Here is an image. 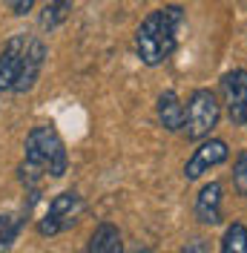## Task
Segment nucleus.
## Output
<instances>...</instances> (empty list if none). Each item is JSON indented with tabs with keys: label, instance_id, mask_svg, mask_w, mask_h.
I'll return each instance as SVG.
<instances>
[{
	"label": "nucleus",
	"instance_id": "obj_1",
	"mask_svg": "<svg viewBox=\"0 0 247 253\" xmlns=\"http://www.w3.org/2000/svg\"><path fill=\"white\" fill-rule=\"evenodd\" d=\"M23 164H20V181L29 190H38L41 181L46 178H61L66 175L69 167V156L63 138L58 135V129L49 124L35 126L26 135V147H23Z\"/></svg>",
	"mask_w": 247,
	"mask_h": 253
},
{
	"label": "nucleus",
	"instance_id": "obj_2",
	"mask_svg": "<svg viewBox=\"0 0 247 253\" xmlns=\"http://www.w3.org/2000/svg\"><path fill=\"white\" fill-rule=\"evenodd\" d=\"M184 23L181 6H164L144 17L135 29V55L147 66H161L178 46V29Z\"/></svg>",
	"mask_w": 247,
	"mask_h": 253
},
{
	"label": "nucleus",
	"instance_id": "obj_3",
	"mask_svg": "<svg viewBox=\"0 0 247 253\" xmlns=\"http://www.w3.org/2000/svg\"><path fill=\"white\" fill-rule=\"evenodd\" d=\"M221 118V104L213 89H196L184 107V132L190 141H204Z\"/></svg>",
	"mask_w": 247,
	"mask_h": 253
},
{
	"label": "nucleus",
	"instance_id": "obj_4",
	"mask_svg": "<svg viewBox=\"0 0 247 253\" xmlns=\"http://www.w3.org/2000/svg\"><path fill=\"white\" fill-rule=\"evenodd\" d=\"M83 199L78 196L75 190H66V193H58L52 202H49V210L46 216L38 221V233L41 236H58V233H66V230H72L81 216H83Z\"/></svg>",
	"mask_w": 247,
	"mask_h": 253
},
{
	"label": "nucleus",
	"instance_id": "obj_5",
	"mask_svg": "<svg viewBox=\"0 0 247 253\" xmlns=\"http://www.w3.org/2000/svg\"><path fill=\"white\" fill-rule=\"evenodd\" d=\"M221 98L224 110L236 126L247 124V69H233L221 78Z\"/></svg>",
	"mask_w": 247,
	"mask_h": 253
},
{
	"label": "nucleus",
	"instance_id": "obj_6",
	"mask_svg": "<svg viewBox=\"0 0 247 253\" xmlns=\"http://www.w3.org/2000/svg\"><path fill=\"white\" fill-rule=\"evenodd\" d=\"M227 156H230L227 141H221V138H207V141H201L199 150H193V156L187 158L184 178L187 181H196V178H201L204 173H210L213 167L224 164Z\"/></svg>",
	"mask_w": 247,
	"mask_h": 253
},
{
	"label": "nucleus",
	"instance_id": "obj_7",
	"mask_svg": "<svg viewBox=\"0 0 247 253\" xmlns=\"http://www.w3.org/2000/svg\"><path fill=\"white\" fill-rule=\"evenodd\" d=\"M43 63H46V43L38 35H29V43H26L23 61H20V72H17V81H15V89L12 92H17V95L32 92L38 78H41Z\"/></svg>",
	"mask_w": 247,
	"mask_h": 253
},
{
	"label": "nucleus",
	"instance_id": "obj_8",
	"mask_svg": "<svg viewBox=\"0 0 247 253\" xmlns=\"http://www.w3.org/2000/svg\"><path fill=\"white\" fill-rule=\"evenodd\" d=\"M26 43H29V35L26 32H17L0 49V92H12L15 89V81H17V72H20V61H23Z\"/></svg>",
	"mask_w": 247,
	"mask_h": 253
},
{
	"label": "nucleus",
	"instance_id": "obj_9",
	"mask_svg": "<svg viewBox=\"0 0 247 253\" xmlns=\"http://www.w3.org/2000/svg\"><path fill=\"white\" fill-rule=\"evenodd\" d=\"M193 213L201 224H218L221 221V184L218 181H210L199 190L196 196V205H193Z\"/></svg>",
	"mask_w": 247,
	"mask_h": 253
},
{
	"label": "nucleus",
	"instance_id": "obj_10",
	"mask_svg": "<svg viewBox=\"0 0 247 253\" xmlns=\"http://www.w3.org/2000/svg\"><path fill=\"white\" fill-rule=\"evenodd\" d=\"M155 110H158V124L167 132H181L184 129V104H181L178 92H172V89L161 92Z\"/></svg>",
	"mask_w": 247,
	"mask_h": 253
},
{
	"label": "nucleus",
	"instance_id": "obj_11",
	"mask_svg": "<svg viewBox=\"0 0 247 253\" xmlns=\"http://www.w3.org/2000/svg\"><path fill=\"white\" fill-rule=\"evenodd\" d=\"M86 253H124V236L112 221H101L92 230Z\"/></svg>",
	"mask_w": 247,
	"mask_h": 253
},
{
	"label": "nucleus",
	"instance_id": "obj_12",
	"mask_svg": "<svg viewBox=\"0 0 247 253\" xmlns=\"http://www.w3.org/2000/svg\"><path fill=\"white\" fill-rule=\"evenodd\" d=\"M26 213H0V253H9L15 248L17 236L23 233Z\"/></svg>",
	"mask_w": 247,
	"mask_h": 253
},
{
	"label": "nucleus",
	"instance_id": "obj_13",
	"mask_svg": "<svg viewBox=\"0 0 247 253\" xmlns=\"http://www.w3.org/2000/svg\"><path fill=\"white\" fill-rule=\"evenodd\" d=\"M72 12V0H46L43 3V12H41V26L43 29H58L63 20Z\"/></svg>",
	"mask_w": 247,
	"mask_h": 253
},
{
	"label": "nucleus",
	"instance_id": "obj_14",
	"mask_svg": "<svg viewBox=\"0 0 247 253\" xmlns=\"http://www.w3.org/2000/svg\"><path fill=\"white\" fill-rule=\"evenodd\" d=\"M221 253H247V224L233 221L221 236Z\"/></svg>",
	"mask_w": 247,
	"mask_h": 253
},
{
	"label": "nucleus",
	"instance_id": "obj_15",
	"mask_svg": "<svg viewBox=\"0 0 247 253\" xmlns=\"http://www.w3.org/2000/svg\"><path fill=\"white\" fill-rule=\"evenodd\" d=\"M233 187H236L239 196H245L247 199V150L245 153H239L236 164H233Z\"/></svg>",
	"mask_w": 247,
	"mask_h": 253
},
{
	"label": "nucleus",
	"instance_id": "obj_16",
	"mask_svg": "<svg viewBox=\"0 0 247 253\" xmlns=\"http://www.w3.org/2000/svg\"><path fill=\"white\" fill-rule=\"evenodd\" d=\"M181 253H213V248H210L207 239H190L184 248H181Z\"/></svg>",
	"mask_w": 247,
	"mask_h": 253
},
{
	"label": "nucleus",
	"instance_id": "obj_17",
	"mask_svg": "<svg viewBox=\"0 0 247 253\" xmlns=\"http://www.w3.org/2000/svg\"><path fill=\"white\" fill-rule=\"evenodd\" d=\"M6 6H9V12H15V15H26L32 12V6H35V0H3Z\"/></svg>",
	"mask_w": 247,
	"mask_h": 253
},
{
	"label": "nucleus",
	"instance_id": "obj_18",
	"mask_svg": "<svg viewBox=\"0 0 247 253\" xmlns=\"http://www.w3.org/2000/svg\"><path fill=\"white\" fill-rule=\"evenodd\" d=\"M138 253H153V251H138Z\"/></svg>",
	"mask_w": 247,
	"mask_h": 253
}]
</instances>
